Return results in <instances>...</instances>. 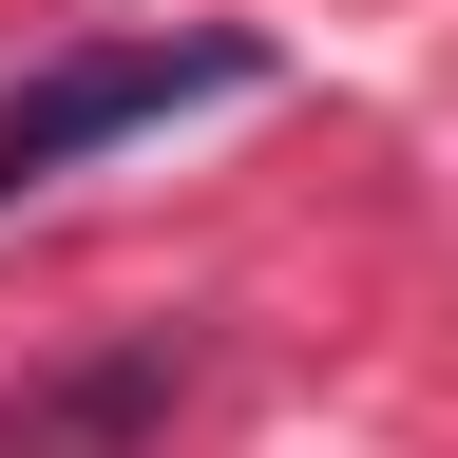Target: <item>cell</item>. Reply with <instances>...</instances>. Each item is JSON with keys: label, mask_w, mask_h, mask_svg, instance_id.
Segmentation results:
<instances>
[{"label": "cell", "mask_w": 458, "mask_h": 458, "mask_svg": "<svg viewBox=\"0 0 458 458\" xmlns=\"http://www.w3.org/2000/svg\"><path fill=\"white\" fill-rule=\"evenodd\" d=\"M172 401H191V344L134 325V344H96V363H57V382L0 401V458H153Z\"/></svg>", "instance_id": "obj_2"}, {"label": "cell", "mask_w": 458, "mask_h": 458, "mask_svg": "<svg viewBox=\"0 0 458 458\" xmlns=\"http://www.w3.org/2000/svg\"><path fill=\"white\" fill-rule=\"evenodd\" d=\"M249 77H267L249 20H153V38H77V57H38V77L0 96V210L57 191V172L114 153V134H153V114H191V96H249Z\"/></svg>", "instance_id": "obj_1"}]
</instances>
